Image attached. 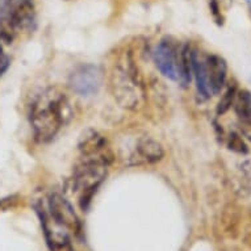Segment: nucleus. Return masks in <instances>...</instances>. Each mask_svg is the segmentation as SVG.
Segmentation results:
<instances>
[{
    "mask_svg": "<svg viewBox=\"0 0 251 251\" xmlns=\"http://www.w3.org/2000/svg\"><path fill=\"white\" fill-rule=\"evenodd\" d=\"M227 146H229L230 150H233L235 152H239V154H247L249 152L247 145L245 144L242 137L237 134V133H231L230 136L227 137Z\"/></svg>",
    "mask_w": 251,
    "mask_h": 251,
    "instance_id": "f3484780",
    "label": "nucleus"
},
{
    "mask_svg": "<svg viewBox=\"0 0 251 251\" xmlns=\"http://www.w3.org/2000/svg\"><path fill=\"white\" fill-rule=\"evenodd\" d=\"M192 51L190 44H183L179 46L177 55V82L181 87L190 86L192 80Z\"/></svg>",
    "mask_w": 251,
    "mask_h": 251,
    "instance_id": "ddd939ff",
    "label": "nucleus"
},
{
    "mask_svg": "<svg viewBox=\"0 0 251 251\" xmlns=\"http://www.w3.org/2000/svg\"><path fill=\"white\" fill-rule=\"evenodd\" d=\"M237 92H238V88H237L235 84H231V86L227 87V90L224 92L223 98H221V100H220L217 104V109H216V112H217L218 116L225 115V113L233 107V103H234Z\"/></svg>",
    "mask_w": 251,
    "mask_h": 251,
    "instance_id": "dca6fc26",
    "label": "nucleus"
},
{
    "mask_svg": "<svg viewBox=\"0 0 251 251\" xmlns=\"http://www.w3.org/2000/svg\"><path fill=\"white\" fill-rule=\"evenodd\" d=\"M36 212L41 223L42 233L45 237L48 249L50 251H75L66 229L54 223L42 206H36Z\"/></svg>",
    "mask_w": 251,
    "mask_h": 251,
    "instance_id": "6e6552de",
    "label": "nucleus"
},
{
    "mask_svg": "<svg viewBox=\"0 0 251 251\" xmlns=\"http://www.w3.org/2000/svg\"><path fill=\"white\" fill-rule=\"evenodd\" d=\"M163 156H165V149L161 142H158L151 137L142 136L133 142L128 154L124 156V161L126 166H132V167L149 166L161 162Z\"/></svg>",
    "mask_w": 251,
    "mask_h": 251,
    "instance_id": "423d86ee",
    "label": "nucleus"
},
{
    "mask_svg": "<svg viewBox=\"0 0 251 251\" xmlns=\"http://www.w3.org/2000/svg\"><path fill=\"white\" fill-rule=\"evenodd\" d=\"M16 0H0V41L11 44L16 34L9 28L8 21Z\"/></svg>",
    "mask_w": 251,
    "mask_h": 251,
    "instance_id": "4468645a",
    "label": "nucleus"
},
{
    "mask_svg": "<svg viewBox=\"0 0 251 251\" xmlns=\"http://www.w3.org/2000/svg\"><path fill=\"white\" fill-rule=\"evenodd\" d=\"M78 150L82 159L98 161L108 166H111L115 161V155L108 140L95 129H87L80 134Z\"/></svg>",
    "mask_w": 251,
    "mask_h": 251,
    "instance_id": "39448f33",
    "label": "nucleus"
},
{
    "mask_svg": "<svg viewBox=\"0 0 251 251\" xmlns=\"http://www.w3.org/2000/svg\"><path fill=\"white\" fill-rule=\"evenodd\" d=\"M204 61L205 74L208 83H209L210 91L214 95H218L223 91L227 78V65L226 61L218 54H208Z\"/></svg>",
    "mask_w": 251,
    "mask_h": 251,
    "instance_id": "9b49d317",
    "label": "nucleus"
},
{
    "mask_svg": "<svg viewBox=\"0 0 251 251\" xmlns=\"http://www.w3.org/2000/svg\"><path fill=\"white\" fill-rule=\"evenodd\" d=\"M73 117L69 98L55 87L44 88L28 105V119L34 140L40 144L53 141Z\"/></svg>",
    "mask_w": 251,
    "mask_h": 251,
    "instance_id": "f257e3e1",
    "label": "nucleus"
},
{
    "mask_svg": "<svg viewBox=\"0 0 251 251\" xmlns=\"http://www.w3.org/2000/svg\"><path fill=\"white\" fill-rule=\"evenodd\" d=\"M9 65H11V61H9V58L7 57V55L0 59V79H1V76L4 75L5 71L8 70Z\"/></svg>",
    "mask_w": 251,
    "mask_h": 251,
    "instance_id": "6ab92c4d",
    "label": "nucleus"
},
{
    "mask_svg": "<svg viewBox=\"0 0 251 251\" xmlns=\"http://www.w3.org/2000/svg\"><path fill=\"white\" fill-rule=\"evenodd\" d=\"M192 78L195 79V83H196V90H198L199 96L202 100H209L213 96V94L210 91L209 83L206 79L204 61H202V58H200L196 50L192 51Z\"/></svg>",
    "mask_w": 251,
    "mask_h": 251,
    "instance_id": "f8f14e48",
    "label": "nucleus"
},
{
    "mask_svg": "<svg viewBox=\"0 0 251 251\" xmlns=\"http://www.w3.org/2000/svg\"><path fill=\"white\" fill-rule=\"evenodd\" d=\"M109 91L120 107L141 111L146 104V91L138 67L129 54L117 59L109 74Z\"/></svg>",
    "mask_w": 251,
    "mask_h": 251,
    "instance_id": "f03ea898",
    "label": "nucleus"
},
{
    "mask_svg": "<svg viewBox=\"0 0 251 251\" xmlns=\"http://www.w3.org/2000/svg\"><path fill=\"white\" fill-rule=\"evenodd\" d=\"M48 209H49L48 214L54 223L65 227L66 230L74 231L75 234H80L82 231L80 220L78 214L75 213L74 206L71 205V202L65 196H62L58 192L50 194L48 200Z\"/></svg>",
    "mask_w": 251,
    "mask_h": 251,
    "instance_id": "0eeeda50",
    "label": "nucleus"
},
{
    "mask_svg": "<svg viewBox=\"0 0 251 251\" xmlns=\"http://www.w3.org/2000/svg\"><path fill=\"white\" fill-rule=\"evenodd\" d=\"M108 169L109 166L105 163L82 158L75 166L73 176L69 180V190L78 196L79 205L83 210L88 209L94 195L107 177Z\"/></svg>",
    "mask_w": 251,
    "mask_h": 251,
    "instance_id": "7ed1b4c3",
    "label": "nucleus"
},
{
    "mask_svg": "<svg viewBox=\"0 0 251 251\" xmlns=\"http://www.w3.org/2000/svg\"><path fill=\"white\" fill-rule=\"evenodd\" d=\"M233 107L235 115L238 116L241 121L245 124H251V94L249 91L242 90L237 92Z\"/></svg>",
    "mask_w": 251,
    "mask_h": 251,
    "instance_id": "2eb2a0df",
    "label": "nucleus"
},
{
    "mask_svg": "<svg viewBox=\"0 0 251 251\" xmlns=\"http://www.w3.org/2000/svg\"><path fill=\"white\" fill-rule=\"evenodd\" d=\"M249 1V5H250V8H251V0H247Z\"/></svg>",
    "mask_w": 251,
    "mask_h": 251,
    "instance_id": "aec40b11",
    "label": "nucleus"
},
{
    "mask_svg": "<svg viewBox=\"0 0 251 251\" xmlns=\"http://www.w3.org/2000/svg\"><path fill=\"white\" fill-rule=\"evenodd\" d=\"M209 7L214 20L217 21L218 24H223V17H221V11H220V7H218L217 0H209Z\"/></svg>",
    "mask_w": 251,
    "mask_h": 251,
    "instance_id": "a211bd4d",
    "label": "nucleus"
},
{
    "mask_svg": "<svg viewBox=\"0 0 251 251\" xmlns=\"http://www.w3.org/2000/svg\"><path fill=\"white\" fill-rule=\"evenodd\" d=\"M103 80L104 74L99 66L92 63H83L73 70L67 83L74 94L88 98L99 92L103 86Z\"/></svg>",
    "mask_w": 251,
    "mask_h": 251,
    "instance_id": "20e7f679",
    "label": "nucleus"
},
{
    "mask_svg": "<svg viewBox=\"0 0 251 251\" xmlns=\"http://www.w3.org/2000/svg\"><path fill=\"white\" fill-rule=\"evenodd\" d=\"M177 55L179 45L170 37L161 40L152 50V59L156 69L163 76L174 82H177Z\"/></svg>",
    "mask_w": 251,
    "mask_h": 251,
    "instance_id": "1a4fd4ad",
    "label": "nucleus"
},
{
    "mask_svg": "<svg viewBox=\"0 0 251 251\" xmlns=\"http://www.w3.org/2000/svg\"><path fill=\"white\" fill-rule=\"evenodd\" d=\"M8 25L15 34L33 32L37 25V13L33 1L16 0L9 16Z\"/></svg>",
    "mask_w": 251,
    "mask_h": 251,
    "instance_id": "9d476101",
    "label": "nucleus"
}]
</instances>
